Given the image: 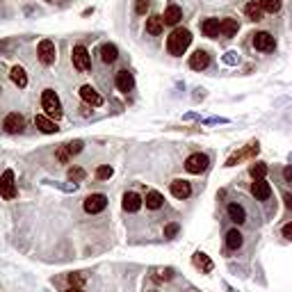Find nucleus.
I'll use <instances>...</instances> for the list:
<instances>
[{
  "instance_id": "nucleus-1",
  "label": "nucleus",
  "mask_w": 292,
  "mask_h": 292,
  "mask_svg": "<svg viewBox=\"0 0 292 292\" xmlns=\"http://www.w3.org/2000/svg\"><path fill=\"white\" fill-rule=\"evenodd\" d=\"M192 44V32L185 30V28H178V30H173L171 35H169L167 39V50L171 55H176V57H180V55L187 50V46Z\"/></svg>"
},
{
  "instance_id": "nucleus-2",
  "label": "nucleus",
  "mask_w": 292,
  "mask_h": 292,
  "mask_svg": "<svg viewBox=\"0 0 292 292\" xmlns=\"http://www.w3.org/2000/svg\"><path fill=\"white\" fill-rule=\"evenodd\" d=\"M41 108H44L46 117H50L53 121H57L62 117V103L53 89H44V94H41Z\"/></svg>"
},
{
  "instance_id": "nucleus-3",
  "label": "nucleus",
  "mask_w": 292,
  "mask_h": 292,
  "mask_svg": "<svg viewBox=\"0 0 292 292\" xmlns=\"http://www.w3.org/2000/svg\"><path fill=\"white\" fill-rule=\"evenodd\" d=\"M258 151H260V146H258V142H251L247 144L242 151H238V153H233L231 158L226 160V167H235V164H240L242 160H253L258 155Z\"/></svg>"
},
{
  "instance_id": "nucleus-4",
  "label": "nucleus",
  "mask_w": 292,
  "mask_h": 292,
  "mask_svg": "<svg viewBox=\"0 0 292 292\" xmlns=\"http://www.w3.org/2000/svg\"><path fill=\"white\" fill-rule=\"evenodd\" d=\"M71 60H73V66L78 71H89L91 69V55L84 46H75L73 53H71Z\"/></svg>"
},
{
  "instance_id": "nucleus-5",
  "label": "nucleus",
  "mask_w": 292,
  "mask_h": 292,
  "mask_svg": "<svg viewBox=\"0 0 292 292\" xmlns=\"http://www.w3.org/2000/svg\"><path fill=\"white\" fill-rule=\"evenodd\" d=\"M0 197L7 199V201H12V199H16V185H14V171L12 169H7L3 176H0Z\"/></svg>"
},
{
  "instance_id": "nucleus-6",
  "label": "nucleus",
  "mask_w": 292,
  "mask_h": 292,
  "mask_svg": "<svg viewBox=\"0 0 292 292\" xmlns=\"http://www.w3.org/2000/svg\"><path fill=\"white\" fill-rule=\"evenodd\" d=\"M105 206H108V197L105 194H89V197L84 199V213H89V215L103 213Z\"/></svg>"
},
{
  "instance_id": "nucleus-7",
  "label": "nucleus",
  "mask_w": 292,
  "mask_h": 292,
  "mask_svg": "<svg viewBox=\"0 0 292 292\" xmlns=\"http://www.w3.org/2000/svg\"><path fill=\"white\" fill-rule=\"evenodd\" d=\"M37 55H39V62L41 64H53L55 57H57V50H55V44L50 39L39 41V48H37Z\"/></svg>"
},
{
  "instance_id": "nucleus-8",
  "label": "nucleus",
  "mask_w": 292,
  "mask_h": 292,
  "mask_svg": "<svg viewBox=\"0 0 292 292\" xmlns=\"http://www.w3.org/2000/svg\"><path fill=\"white\" fill-rule=\"evenodd\" d=\"M208 155H203V153H192L187 160H185V169H187L189 173H201L208 169Z\"/></svg>"
},
{
  "instance_id": "nucleus-9",
  "label": "nucleus",
  "mask_w": 292,
  "mask_h": 292,
  "mask_svg": "<svg viewBox=\"0 0 292 292\" xmlns=\"http://www.w3.org/2000/svg\"><path fill=\"white\" fill-rule=\"evenodd\" d=\"M3 128H5L10 135H19V133H23V128H25V119L21 117L19 112H12V114H7V117H5Z\"/></svg>"
},
{
  "instance_id": "nucleus-10",
  "label": "nucleus",
  "mask_w": 292,
  "mask_h": 292,
  "mask_svg": "<svg viewBox=\"0 0 292 292\" xmlns=\"http://www.w3.org/2000/svg\"><path fill=\"white\" fill-rule=\"evenodd\" d=\"M274 46H276V41L269 32H256L253 35V48L260 50V53H269V50H274Z\"/></svg>"
},
{
  "instance_id": "nucleus-11",
  "label": "nucleus",
  "mask_w": 292,
  "mask_h": 292,
  "mask_svg": "<svg viewBox=\"0 0 292 292\" xmlns=\"http://www.w3.org/2000/svg\"><path fill=\"white\" fill-rule=\"evenodd\" d=\"M80 99L84 101L87 105H94V108H101L103 105V99H101V94L91 87V84H84V87H80Z\"/></svg>"
},
{
  "instance_id": "nucleus-12",
  "label": "nucleus",
  "mask_w": 292,
  "mask_h": 292,
  "mask_svg": "<svg viewBox=\"0 0 292 292\" xmlns=\"http://www.w3.org/2000/svg\"><path fill=\"white\" fill-rule=\"evenodd\" d=\"M251 194L258 199V201H267V199L272 197V187H269V183L265 178L253 180V183H251Z\"/></svg>"
},
{
  "instance_id": "nucleus-13",
  "label": "nucleus",
  "mask_w": 292,
  "mask_h": 292,
  "mask_svg": "<svg viewBox=\"0 0 292 292\" xmlns=\"http://www.w3.org/2000/svg\"><path fill=\"white\" fill-rule=\"evenodd\" d=\"M210 64V55L206 53V50H194L192 55H189V66H192L194 71H203L206 69V66Z\"/></svg>"
},
{
  "instance_id": "nucleus-14",
  "label": "nucleus",
  "mask_w": 292,
  "mask_h": 292,
  "mask_svg": "<svg viewBox=\"0 0 292 292\" xmlns=\"http://www.w3.org/2000/svg\"><path fill=\"white\" fill-rule=\"evenodd\" d=\"M35 126L41 130V133H46V135H53V133H57V121H53L50 117H46V114H39V117H35Z\"/></svg>"
},
{
  "instance_id": "nucleus-15",
  "label": "nucleus",
  "mask_w": 292,
  "mask_h": 292,
  "mask_svg": "<svg viewBox=\"0 0 292 292\" xmlns=\"http://www.w3.org/2000/svg\"><path fill=\"white\" fill-rule=\"evenodd\" d=\"M117 87H119V91H133V87H135V78H133V73H130L128 69H124V71H119L117 73Z\"/></svg>"
},
{
  "instance_id": "nucleus-16",
  "label": "nucleus",
  "mask_w": 292,
  "mask_h": 292,
  "mask_svg": "<svg viewBox=\"0 0 292 292\" xmlns=\"http://www.w3.org/2000/svg\"><path fill=\"white\" fill-rule=\"evenodd\" d=\"M142 197H139V194H135V192H126L124 194V203H121V206H124V210L126 213H137L139 208H142Z\"/></svg>"
},
{
  "instance_id": "nucleus-17",
  "label": "nucleus",
  "mask_w": 292,
  "mask_h": 292,
  "mask_svg": "<svg viewBox=\"0 0 292 292\" xmlns=\"http://www.w3.org/2000/svg\"><path fill=\"white\" fill-rule=\"evenodd\" d=\"M238 21L235 19H222L219 21V35L222 37H226V39H231V37H235L238 35Z\"/></svg>"
},
{
  "instance_id": "nucleus-18",
  "label": "nucleus",
  "mask_w": 292,
  "mask_h": 292,
  "mask_svg": "<svg viewBox=\"0 0 292 292\" xmlns=\"http://www.w3.org/2000/svg\"><path fill=\"white\" fill-rule=\"evenodd\" d=\"M171 194L176 199H187L189 194H192V185L187 183V180H180V178H176L171 183Z\"/></svg>"
},
{
  "instance_id": "nucleus-19",
  "label": "nucleus",
  "mask_w": 292,
  "mask_h": 292,
  "mask_svg": "<svg viewBox=\"0 0 292 292\" xmlns=\"http://www.w3.org/2000/svg\"><path fill=\"white\" fill-rule=\"evenodd\" d=\"M180 19H183V10H180L178 5H169L167 12H164V16H162V23L164 25H178Z\"/></svg>"
},
{
  "instance_id": "nucleus-20",
  "label": "nucleus",
  "mask_w": 292,
  "mask_h": 292,
  "mask_svg": "<svg viewBox=\"0 0 292 292\" xmlns=\"http://www.w3.org/2000/svg\"><path fill=\"white\" fill-rule=\"evenodd\" d=\"M226 213H228V217H231V222H235V224L247 222V213H244V208L240 206V203H228Z\"/></svg>"
},
{
  "instance_id": "nucleus-21",
  "label": "nucleus",
  "mask_w": 292,
  "mask_h": 292,
  "mask_svg": "<svg viewBox=\"0 0 292 292\" xmlns=\"http://www.w3.org/2000/svg\"><path fill=\"white\" fill-rule=\"evenodd\" d=\"M242 244H244V235L238 231V228H233V231L226 233V247L231 249V251H238Z\"/></svg>"
},
{
  "instance_id": "nucleus-22",
  "label": "nucleus",
  "mask_w": 292,
  "mask_h": 292,
  "mask_svg": "<svg viewBox=\"0 0 292 292\" xmlns=\"http://www.w3.org/2000/svg\"><path fill=\"white\" fill-rule=\"evenodd\" d=\"M192 260H194V265H197V267L201 269V272H206V274L213 272V260H210V258L206 256L203 251H197V253H194Z\"/></svg>"
},
{
  "instance_id": "nucleus-23",
  "label": "nucleus",
  "mask_w": 292,
  "mask_h": 292,
  "mask_svg": "<svg viewBox=\"0 0 292 292\" xmlns=\"http://www.w3.org/2000/svg\"><path fill=\"white\" fill-rule=\"evenodd\" d=\"M101 57H103L105 64H112V62H117V57H119V50H117L114 44H103L101 46Z\"/></svg>"
},
{
  "instance_id": "nucleus-24",
  "label": "nucleus",
  "mask_w": 292,
  "mask_h": 292,
  "mask_svg": "<svg viewBox=\"0 0 292 292\" xmlns=\"http://www.w3.org/2000/svg\"><path fill=\"white\" fill-rule=\"evenodd\" d=\"M162 16H158V14H153V16H149L146 19V32L149 35H153V37H158L160 32H162Z\"/></svg>"
},
{
  "instance_id": "nucleus-25",
  "label": "nucleus",
  "mask_w": 292,
  "mask_h": 292,
  "mask_svg": "<svg viewBox=\"0 0 292 292\" xmlns=\"http://www.w3.org/2000/svg\"><path fill=\"white\" fill-rule=\"evenodd\" d=\"M201 30H203V35L206 37H219V19H206L203 21V25H201Z\"/></svg>"
},
{
  "instance_id": "nucleus-26",
  "label": "nucleus",
  "mask_w": 292,
  "mask_h": 292,
  "mask_svg": "<svg viewBox=\"0 0 292 292\" xmlns=\"http://www.w3.org/2000/svg\"><path fill=\"white\" fill-rule=\"evenodd\" d=\"M12 82H14L16 87H21V89L28 87V75H25V71L21 69V66H14V69H12Z\"/></svg>"
},
{
  "instance_id": "nucleus-27",
  "label": "nucleus",
  "mask_w": 292,
  "mask_h": 292,
  "mask_svg": "<svg viewBox=\"0 0 292 292\" xmlns=\"http://www.w3.org/2000/svg\"><path fill=\"white\" fill-rule=\"evenodd\" d=\"M162 194L160 192H149L146 194V199H144V203H146V208H151V210H158V208H162Z\"/></svg>"
},
{
  "instance_id": "nucleus-28",
  "label": "nucleus",
  "mask_w": 292,
  "mask_h": 292,
  "mask_svg": "<svg viewBox=\"0 0 292 292\" xmlns=\"http://www.w3.org/2000/svg\"><path fill=\"white\" fill-rule=\"evenodd\" d=\"M244 14H247L251 21H262V7H260V3H249V5L244 7Z\"/></svg>"
},
{
  "instance_id": "nucleus-29",
  "label": "nucleus",
  "mask_w": 292,
  "mask_h": 292,
  "mask_svg": "<svg viewBox=\"0 0 292 292\" xmlns=\"http://www.w3.org/2000/svg\"><path fill=\"white\" fill-rule=\"evenodd\" d=\"M249 173H251V178H253V180H260V178H265V173H267V167H265L262 162H256V164H251Z\"/></svg>"
},
{
  "instance_id": "nucleus-30",
  "label": "nucleus",
  "mask_w": 292,
  "mask_h": 292,
  "mask_svg": "<svg viewBox=\"0 0 292 292\" xmlns=\"http://www.w3.org/2000/svg\"><path fill=\"white\" fill-rule=\"evenodd\" d=\"M258 3H260L262 12H269V14L281 10V0H258Z\"/></svg>"
},
{
  "instance_id": "nucleus-31",
  "label": "nucleus",
  "mask_w": 292,
  "mask_h": 292,
  "mask_svg": "<svg viewBox=\"0 0 292 292\" xmlns=\"http://www.w3.org/2000/svg\"><path fill=\"white\" fill-rule=\"evenodd\" d=\"M112 173H114V169L110 167V164H103V167L96 169V178H99V180H108V178H112Z\"/></svg>"
},
{
  "instance_id": "nucleus-32",
  "label": "nucleus",
  "mask_w": 292,
  "mask_h": 292,
  "mask_svg": "<svg viewBox=\"0 0 292 292\" xmlns=\"http://www.w3.org/2000/svg\"><path fill=\"white\" fill-rule=\"evenodd\" d=\"M69 283H71V287H78V285H82L84 281H87V276H84L82 272H75V274H69Z\"/></svg>"
},
{
  "instance_id": "nucleus-33",
  "label": "nucleus",
  "mask_w": 292,
  "mask_h": 292,
  "mask_svg": "<svg viewBox=\"0 0 292 292\" xmlns=\"http://www.w3.org/2000/svg\"><path fill=\"white\" fill-rule=\"evenodd\" d=\"M84 178V171L80 167H73V169H69V180H73V183H78V180H82Z\"/></svg>"
},
{
  "instance_id": "nucleus-34",
  "label": "nucleus",
  "mask_w": 292,
  "mask_h": 292,
  "mask_svg": "<svg viewBox=\"0 0 292 292\" xmlns=\"http://www.w3.org/2000/svg\"><path fill=\"white\" fill-rule=\"evenodd\" d=\"M64 146H66V151H69L71 155H75V153H80V151H82V142H80V139H75V142L64 144Z\"/></svg>"
},
{
  "instance_id": "nucleus-35",
  "label": "nucleus",
  "mask_w": 292,
  "mask_h": 292,
  "mask_svg": "<svg viewBox=\"0 0 292 292\" xmlns=\"http://www.w3.org/2000/svg\"><path fill=\"white\" fill-rule=\"evenodd\" d=\"M173 276V269H162V272H158V274H153V278L155 281H169V278Z\"/></svg>"
},
{
  "instance_id": "nucleus-36",
  "label": "nucleus",
  "mask_w": 292,
  "mask_h": 292,
  "mask_svg": "<svg viewBox=\"0 0 292 292\" xmlns=\"http://www.w3.org/2000/svg\"><path fill=\"white\" fill-rule=\"evenodd\" d=\"M176 233H178V224H167V226H164V238L167 240H171Z\"/></svg>"
},
{
  "instance_id": "nucleus-37",
  "label": "nucleus",
  "mask_w": 292,
  "mask_h": 292,
  "mask_svg": "<svg viewBox=\"0 0 292 292\" xmlns=\"http://www.w3.org/2000/svg\"><path fill=\"white\" fill-rule=\"evenodd\" d=\"M69 151H66V146H60V149H57V160H60V162H69Z\"/></svg>"
},
{
  "instance_id": "nucleus-38",
  "label": "nucleus",
  "mask_w": 292,
  "mask_h": 292,
  "mask_svg": "<svg viewBox=\"0 0 292 292\" xmlns=\"http://www.w3.org/2000/svg\"><path fill=\"white\" fill-rule=\"evenodd\" d=\"M135 10H137V14H146V12H149V0H137V7H135Z\"/></svg>"
},
{
  "instance_id": "nucleus-39",
  "label": "nucleus",
  "mask_w": 292,
  "mask_h": 292,
  "mask_svg": "<svg viewBox=\"0 0 292 292\" xmlns=\"http://www.w3.org/2000/svg\"><path fill=\"white\" fill-rule=\"evenodd\" d=\"M283 238H285V240H292V222H287L285 226H283Z\"/></svg>"
},
{
  "instance_id": "nucleus-40",
  "label": "nucleus",
  "mask_w": 292,
  "mask_h": 292,
  "mask_svg": "<svg viewBox=\"0 0 292 292\" xmlns=\"http://www.w3.org/2000/svg\"><path fill=\"white\" fill-rule=\"evenodd\" d=\"M283 178H285L287 183H292V169H290V167L283 169Z\"/></svg>"
},
{
  "instance_id": "nucleus-41",
  "label": "nucleus",
  "mask_w": 292,
  "mask_h": 292,
  "mask_svg": "<svg viewBox=\"0 0 292 292\" xmlns=\"http://www.w3.org/2000/svg\"><path fill=\"white\" fill-rule=\"evenodd\" d=\"M285 206L292 210V194H285Z\"/></svg>"
},
{
  "instance_id": "nucleus-42",
  "label": "nucleus",
  "mask_w": 292,
  "mask_h": 292,
  "mask_svg": "<svg viewBox=\"0 0 292 292\" xmlns=\"http://www.w3.org/2000/svg\"><path fill=\"white\" fill-rule=\"evenodd\" d=\"M64 292H82V287H69V290H64Z\"/></svg>"
},
{
  "instance_id": "nucleus-43",
  "label": "nucleus",
  "mask_w": 292,
  "mask_h": 292,
  "mask_svg": "<svg viewBox=\"0 0 292 292\" xmlns=\"http://www.w3.org/2000/svg\"><path fill=\"white\" fill-rule=\"evenodd\" d=\"M48 3H53V0H48Z\"/></svg>"
},
{
  "instance_id": "nucleus-44",
  "label": "nucleus",
  "mask_w": 292,
  "mask_h": 292,
  "mask_svg": "<svg viewBox=\"0 0 292 292\" xmlns=\"http://www.w3.org/2000/svg\"><path fill=\"white\" fill-rule=\"evenodd\" d=\"M0 91H3V87H0Z\"/></svg>"
}]
</instances>
